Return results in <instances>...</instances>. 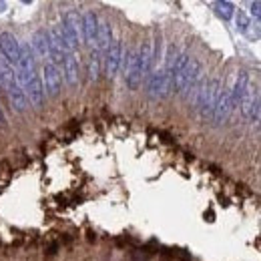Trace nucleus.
Listing matches in <instances>:
<instances>
[{
    "label": "nucleus",
    "instance_id": "obj_2",
    "mask_svg": "<svg viewBox=\"0 0 261 261\" xmlns=\"http://www.w3.org/2000/svg\"><path fill=\"white\" fill-rule=\"evenodd\" d=\"M171 93H173V79L165 72L163 68L149 74V81H147V95L149 97L159 100V98L169 97Z\"/></svg>",
    "mask_w": 261,
    "mask_h": 261
},
{
    "label": "nucleus",
    "instance_id": "obj_13",
    "mask_svg": "<svg viewBox=\"0 0 261 261\" xmlns=\"http://www.w3.org/2000/svg\"><path fill=\"white\" fill-rule=\"evenodd\" d=\"M33 48L34 57H40V59H50V44H48V34L46 33H36L33 36Z\"/></svg>",
    "mask_w": 261,
    "mask_h": 261
},
{
    "label": "nucleus",
    "instance_id": "obj_18",
    "mask_svg": "<svg viewBox=\"0 0 261 261\" xmlns=\"http://www.w3.org/2000/svg\"><path fill=\"white\" fill-rule=\"evenodd\" d=\"M237 29H239L241 33H247V29H249V20H247V16H245L243 12L237 14Z\"/></svg>",
    "mask_w": 261,
    "mask_h": 261
},
{
    "label": "nucleus",
    "instance_id": "obj_6",
    "mask_svg": "<svg viewBox=\"0 0 261 261\" xmlns=\"http://www.w3.org/2000/svg\"><path fill=\"white\" fill-rule=\"evenodd\" d=\"M0 57L10 66L18 65V59H20V42L14 38V34L0 33Z\"/></svg>",
    "mask_w": 261,
    "mask_h": 261
},
{
    "label": "nucleus",
    "instance_id": "obj_8",
    "mask_svg": "<svg viewBox=\"0 0 261 261\" xmlns=\"http://www.w3.org/2000/svg\"><path fill=\"white\" fill-rule=\"evenodd\" d=\"M61 72H63V76H65L68 87H79L81 68H79V59H76L74 53H70L68 57H65V61H63V65H61Z\"/></svg>",
    "mask_w": 261,
    "mask_h": 261
},
{
    "label": "nucleus",
    "instance_id": "obj_17",
    "mask_svg": "<svg viewBox=\"0 0 261 261\" xmlns=\"http://www.w3.org/2000/svg\"><path fill=\"white\" fill-rule=\"evenodd\" d=\"M249 121H253V123L261 125V95H257V98H255V105H253L251 115H249Z\"/></svg>",
    "mask_w": 261,
    "mask_h": 261
},
{
    "label": "nucleus",
    "instance_id": "obj_20",
    "mask_svg": "<svg viewBox=\"0 0 261 261\" xmlns=\"http://www.w3.org/2000/svg\"><path fill=\"white\" fill-rule=\"evenodd\" d=\"M0 125H4V113H2V109H0Z\"/></svg>",
    "mask_w": 261,
    "mask_h": 261
},
{
    "label": "nucleus",
    "instance_id": "obj_7",
    "mask_svg": "<svg viewBox=\"0 0 261 261\" xmlns=\"http://www.w3.org/2000/svg\"><path fill=\"white\" fill-rule=\"evenodd\" d=\"M233 109H235V107H233V102H231V91H229V89H221L219 98H217V105H215V111H213V115H211V121H213L215 125H223L229 119V115H231Z\"/></svg>",
    "mask_w": 261,
    "mask_h": 261
},
{
    "label": "nucleus",
    "instance_id": "obj_9",
    "mask_svg": "<svg viewBox=\"0 0 261 261\" xmlns=\"http://www.w3.org/2000/svg\"><path fill=\"white\" fill-rule=\"evenodd\" d=\"M83 20V42L95 48V40H97L98 33V18L95 12H85L81 16Z\"/></svg>",
    "mask_w": 261,
    "mask_h": 261
},
{
    "label": "nucleus",
    "instance_id": "obj_4",
    "mask_svg": "<svg viewBox=\"0 0 261 261\" xmlns=\"http://www.w3.org/2000/svg\"><path fill=\"white\" fill-rule=\"evenodd\" d=\"M123 57H125V50H123V42L119 38H113L111 46L107 48L105 53V72L109 79H115L117 72L121 70L123 65Z\"/></svg>",
    "mask_w": 261,
    "mask_h": 261
},
{
    "label": "nucleus",
    "instance_id": "obj_1",
    "mask_svg": "<svg viewBox=\"0 0 261 261\" xmlns=\"http://www.w3.org/2000/svg\"><path fill=\"white\" fill-rule=\"evenodd\" d=\"M221 81L219 79H211V81H203L201 87H199V93L195 97V109L199 111V117L201 119H211L213 111H215V105H217V98L221 93Z\"/></svg>",
    "mask_w": 261,
    "mask_h": 261
},
{
    "label": "nucleus",
    "instance_id": "obj_10",
    "mask_svg": "<svg viewBox=\"0 0 261 261\" xmlns=\"http://www.w3.org/2000/svg\"><path fill=\"white\" fill-rule=\"evenodd\" d=\"M137 57H139V68H141V74L143 79L149 76L151 68H153V42L151 40H145L141 44V48L137 50Z\"/></svg>",
    "mask_w": 261,
    "mask_h": 261
},
{
    "label": "nucleus",
    "instance_id": "obj_16",
    "mask_svg": "<svg viewBox=\"0 0 261 261\" xmlns=\"http://www.w3.org/2000/svg\"><path fill=\"white\" fill-rule=\"evenodd\" d=\"M215 8H217V14L223 16V18H231L233 16V4H229V2H217Z\"/></svg>",
    "mask_w": 261,
    "mask_h": 261
},
{
    "label": "nucleus",
    "instance_id": "obj_14",
    "mask_svg": "<svg viewBox=\"0 0 261 261\" xmlns=\"http://www.w3.org/2000/svg\"><path fill=\"white\" fill-rule=\"evenodd\" d=\"M100 66H102L100 53L93 50L91 57H89V65H87V74H89V81H91V83H97L98 81V76H100Z\"/></svg>",
    "mask_w": 261,
    "mask_h": 261
},
{
    "label": "nucleus",
    "instance_id": "obj_15",
    "mask_svg": "<svg viewBox=\"0 0 261 261\" xmlns=\"http://www.w3.org/2000/svg\"><path fill=\"white\" fill-rule=\"evenodd\" d=\"M255 98H257V95H255V89L249 85V87H247V91H245V95H243V98L239 100V109H241L243 117H247V119H249L251 109H253V105H255Z\"/></svg>",
    "mask_w": 261,
    "mask_h": 261
},
{
    "label": "nucleus",
    "instance_id": "obj_5",
    "mask_svg": "<svg viewBox=\"0 0 261 261\" xmlns=\"http://www.w3.org/2000/svg\"><path fill=\"white\" fill-rule=\"evenodd\" d=\"M123 72H125V83L130 91H137L141 81H143V74H141V68H139V57H137V50H129L125 57H123Z\"/></svg>",
    "mask_w": 261,
    "mask_h": 261
},
{
    "label": "nucleus",
    "instance_id": "obj_11",
    "mask_svg": "<svg viewBox=\"0 0 261 261\" xmlns=\"http://www.w3.org/2000/svg\"><path fill=\"white\" fill-rule=\"evenodd\" d=\"M113 42V31H111V24L105 22V20H98V33L97 40H95V50L97 53H107V48L111 46Z\"/></svg>",
    "mask_w": 261,
    "mask_h": 261
},
{
    "label": "nucleus",
    "instance_id": "obj_19",
    "mask_svg": "<svg viewBox=\"0 0 261 261\" xmlns=\"http://www.w3.org/2000/svg\"><path fill=\"white\" fill-rule=\"evenodd\" d=\"M251 14L261 20V2H251Z\"/></svg>",
    "mask_w": 261,
    "mask_h": 261
},
{
    "label": "nucleus",
    "instance_id": "obj_3",
    "mask_svg": "<svg viewBox=\"0 0 261 261\" xmlns=\"http://www.w3.org/2000/svg\"><path fill=\"white\" fill-rule=\"evenodd\" d=\"M42 87H44V95H48V97H59V93H61L63 72L53 61L44 63L42 66Z\"/></svg>",
    "mask_w": 261,
    "mask_h": 261
},
{
    "label": "nucleus",
    "instance_id": "obj_12",
    "mask_svg": "<svg viewBox=\"0 0 261 261\" xmlns=\"http://www.w3.org/2000/svg\"><path fill=\"white\" fill-rule=\"evenodd\" d=\"M247 87H249V74H247V70H241V72L237 74V79H235L233 89H229V91H231V102H233V107L239 105V100L243 98Z\"/></svg>",
    "mask_w": 261,
    "mask_h": 261
}]
</instances>
